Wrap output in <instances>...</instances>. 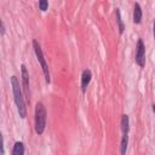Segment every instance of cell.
I'll return each instance as SVG.
<instances>
[{
	"mask_svg": "<svg viewBox=\"0 0 155 155\" xmlns=\"http://www.w3.org/2000/svg\"><path fill=\"white\" fill-rule=\"evenodd\" d=\"M4 137L1 136V155H4Z\"/></svg>",
	"mask_w": 155,
	"mask_h": 155,
	"instance_id": "4fadbf2b",
	"label": "cell"
},
{
	"mask_svg": "<svg viewBox=\"0 0 155 155\" xmlns=\"http://www.w3.org/2000/svg\"><path fill=\"white\" fill-rule=\"evenodd\" d=\"M153 110H154V113H155V104H153Z\"/></svg>",
	"mask_w": 155,
	"mask_h": 155,
	"instance_id": "2e32d148",
	"label": "cell"
},
{
	"mask_svg": "<svg viewBox=\"0 0 155 155\" xmlns=\"http://www.w3.org/2000/svg\"><path fill=\"white\" fill-rule=\"evenodd\" d=\"M11 86H12V93H13V99H15V103L17 107V111H18L19 116L22 119H24L27 116V107L24 103V97H23V92H22L19 81L15 75L11 76Z\"/></svg>",
	"mask_w": 155,
	"mask_h": 155,
	"instance_id": "6da1fadb",
	"label": "cell"
},
{
	"mask_svg": "<svg viewBox=\"0 0 155 155\" xmlns=\"http://www.w3.org/2000/svg\"><path fill=\"white\" fill-rule=\"evenodd\" d=\"M12 155H24V144L23 142H16L12 149Z\"/></svg>",
	"mask_w": 155,
	"mask_h": 155,
	"instance_id": "30bf717a",
	"label": "cell"
},
{
	"mask_svg": "<svg viewBox=\"0 0 155 155\" xmlns=\"http://www.w3.org/2000/svg\"><path fill=\"white\" fill-rule=\"evenodd\" d=\"M127 145H128V134H122V138L120 142V154L121 155H126Z\"/></svg>",
	"mask_w": 155,
	"mask_h": 155,
	"instance_id": "9c48e42d",
	"label": "cell"
},
{
	"mask_svg": "<svg viewBox=\"0 0 155 155\" xmlns=\"http://www.w3.org/2000/svg\"><path fill=\"white\" fill-rule=\"evenodd\" d=\"M91 79H92V73L90 69H84L82 70V74H81V91L82 93L86 92L87 90V86L90 85L91 82Z\"/></svg>",
	"mask_w": 155,
	"mask_h": 155,
	"instance_id": "8992f818",
	"label": "cell"
},
{
	"mask_svg": "<svg viewBox=\"0 0 155 155\" xmlns=\"http://www.w3.org/2000/svg\"><path fill=\"white\" fill-rule=\"evenodd\" d=\"M115 15H116V22H117V27H119V33L122 34L125 31V24L122 22V18H121V15H120V10L119 8H116Z\"/></svg>",
	"mask_w": 155,
	"mask_h": 155,
	"instance_id": "8fae6325",
	"label": "cell"
},
{
	"mask_svg": "<svg viewBox=\"0 0 155 155\" xmlns=\"http://www.w3.org/2000/svg\"><path fill=\"white\" fill-rule=\"evenodd\" d=\"M47 7H48V1H46V0H40L39 1V10L46 11Z\"/></svg>",
	"mask_w": 155,
	"mask_h": 155,
	"instance_id": "7c38bea8",
	"label": "cell"
},
{
	"mask_svg": "<svg viewBox=\"0 0 155 155\" xmlns=\"http://www.w3.org/2000/svg\"><path fill=\"white\" fill-rule=\"evenodd\" d=\"M153 35H154V39H155V19H154V25H153Z\"/></svg>",
	"mask_w": 155,
	"mask_h": 155,
	"instance_id": "9a60e30c",
	"label": "cell"
},
{
	"mask_svg": "<svg viewBox=\"0 0 155 155\" xmlns=\"http://www.w3.org/2000/svg\"><path fill=\"white\" fill-rule=\"evenodd\" d=\"M140 21H142V8H140V5L136 2L134 8H133V22L136 24H139Z\"/></svg>",
	"mask_w": 155,
	"mask_h": 155,
	"instance_id": "52a82bcc",
	"label": "cell"
},
{
	"mask_svg": "<svg viewBox=\"0 0 155 155\" xmlns=\"http://www.w3.org/2000/svg\"><path fill=\"white\" fill-rule=\"evenodd\" d=\"M136 63L140 68L145 65V45L142 39H138L136 46Z\"/></svg>",
	"mask_w": 155,
	"mask_h": 155,
	"instance_id": "277c9868",
	"label": "cell"
},
{
	"mask_svg": "<svg viewBox=\"0 0 155 155\" xmlns=\"http://www.w3.org/2000/svg\"><path fill=\"white\" fill-rule=\"evenodd\" d=\"M21 70H22V86H23V91L25 96H29V73L27 70V67L24 64L21 65Z\"/></svg>",
	"mask_w": 155,
	"mask_h": 155,
	"instance_id": "5b68a950",
	"label": "cell"
},
{
	"mask_svg": "<svg viewBox=\"0 0 155 155\" xmlns=\"http://www.w3.org/2000/svg\"><path fill=\"white\" fill-rule=\"evenodd\" d=\"M5 34V25H4V23L1 22V35H4Z\"/></svg>",
	"mask_w": 155,
	"mask_h": 155,
	"instance_id": "5bb4252c",
	"label": "cell"
},
{
	"mask_svg": "<svg viewBox=\"0 0 155 155\" xmlns=\"http://www.w3.org/2000/svg\"><path fill=\"white\" fill-rule=\"evenodd\" d=\"M121 131H122V134H128V131H130V119H128L127 114H124L121 116Z\"/></svg>",
	"mask_w": 155,
	"mask_h": 155,
	"instance_id": "ba28073f",
	"label": "cell"
},
{
	"mask_svg": "<svg viewBox=\"0 0 155 155\" xmlns=\"http://www.w3.org/2000/svg\"><path fill=\"white\" fill-rule=\"evenodd\" d=\"M46 109L44 107V104L41 102H38L35 104V119H34V127H35V132L40 136L44 133L45 127H46Z\"/></svg>",
	"mask_w": 155,
	"mask_h": 155,
	"instance_id": "7a4b0ae2",
	"label": "cell"
},
{
	"mask_svg": "<svg viewBox=\"0 0 155 155\" xmlns=\"http://www.w3.org/2000/svg\"><path fill=\"white\" fill-rule=\"evenodd\" d=\"M33 47H34V52H35V56H36V59L42 69V73H44V76H45V81L47 84L51 82V74H50V69H48V65L46 63V59L44 57V52H42V48L40 46V44L36 41V40H33Z\"/></svg>",
	"mask_w": 155,
	"mask_h": 155,
	"instance_id": "3957f363",
	"label": "cell"
}]
</instances>
